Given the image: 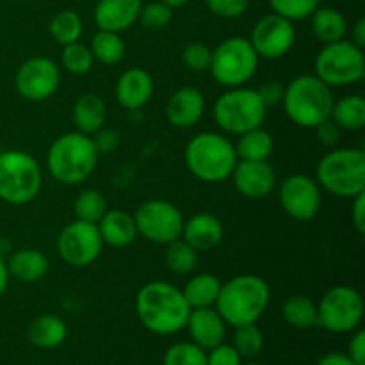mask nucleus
I'll return each instance as SVG.
<instances>
[{"label":"nucleus","instance_id":"48","mask_svg":"<svg viewBox=\"0 0 365 365\" xmlns=\"http://www.w3.org/2000/svg\"><path fill=\"white\" fill-rule=\"evenodd\" d=\"M351 223L359 234H365V191L351 198Z\"/></svg>","mask_w":365,"mask_h":365},{"label":"nucleus","instance_id":"11","mask_svg":"<svg viewBox=\"0 0 365 365\" xmlns=\"http://www.w3.org/2000/svg\"><path fill=\"white\" fill-rule=\"evenodd\" d=\"M364 317V299L349 285H335L317 303V324L331 334H351Z\"/></svg>","mask_w":365,"mask_h":365},{"label":"nucleus","instance_id":"36","mask_svg":"<svg viewBox=\"0 0 365 365\" xmlns=\"http://www.w3.org/2000/svg\"><path fill=\"white\" fill-rule=\"evenodd\" d=\"M232 346L237 349L242 359H255L264 349V334L257 323L242 324L234 331V341Z\"/></svg>","mask_w":365,"mask_h":365},{"label":"nucleus","instance_id":"18","mask_svg":"<svg viewBox=\"0 0 365 365\" xmlns=\"http://www.w3.org/2000/svg\"><path fill=\"white\" fill-rule=\"evenodd\" d=\"M164 113L175 128H192L205 113V96L198 88L184 86L171 93Z\"/></svg>","mask_w":365,"mask_h":365},{"label":"nucleus","instance_id":"42","mask_svg":"<svg viewBox=\"0 0 365 365\" xmlns=\"http://www.w3.org/2000/svg\"><path fill=\"white\" fill-rule=\"evenodd\" d=\"M207 7L212 14L220 18H239L248 11L250 0H205Z\"/></svg>","mask_w":365,"mask_h":365},{"label":"nucleus","instance_id":"8","mask_svg":"<svg viewBox=\"0 0 365 365\" xmlns=\"http://www.w3.org/2000/svg\"><path fill=\"white\" fill-rule=\"evenodd\" d=\"M212 116L221 130L241 135L252 128L262 127L267 116V107L260 100L257 89L241 86L230 88L217 96L212 107Z\"/></svg>","mask_w":365,"mask_h":365},{"label":"nucleus","instance_id":"40","mask_svg":"<svg viewBox=\"0 0 365 365\" xmlns=\"http://www.w3.org/2000/svg\"><path fill=\"white\" fill-rule=\"evenodd\" d=\"M171 18H173V9L160 0H153V2L143 4L138 21L148 31H160L170 25Z\"/></svg>","mask_w":365,"mask_h":365},{"label":"nucleus","instance_id":"20","mask_svg":"<svg viewBox=\"0 0 365 365\" xmlns=\"http://www.w3.org/2000/svg\"><path fill=\"white\" fill-rule=\"evenodd\" d=\"M153 89V77L145 68H130L120 75L114 95L123 109L139 110L152 100Z\"/></svg>","mask_w":365,"mask_h":365},{"label":"nucleus","instance_id":"17","mask_svg":"<svg viewBox=\"0 0 365 365\" xmlns=\"http://www.w3.org/2000/svg\"><path fill=\"white\" fill-rule=\"evenodd\" d=\"M239 195L248 200H262L277 187V173L269 160H237L230 175Z\"/></svg>","mask_w":365,"mask_h":365},{"label":"nucleus","instance_id":"47","mask_svg":"<svg viewBox=\"0 0 365 365\" xmlns=\"http://www.w3.org/2000/svg\"><path fill=\"white\" fill-rule=\"evenodd\" d=\"M351 334V341H349L348 353L346 355L356 365H365V331L356 328Z\"/></svg>","mask_w":365,"mask_h":365},{"label":"nucleus","instance_id":"52","mask_svg":"<svg viewBox=\"0 0 365 365\" xmlns=\"http://www.w3.org/2000/svg\"><path fill=\"white\" fill-rule=\"evenodd\" d=\"M160 2H164L166 6H170L171 9H177V7H184L185 4H189L191 0H160Z\"/></svg>","mask_w":365,"mask_h":365},{"label":"nucleus","instance_id":"34","mask_svg":"<svg viewBox=\"0 0 365 365\" xmlns=\"http://www.w3.org/2000/svg\"><path fill=\"white\" fill-rule=\"evenodd\" d=\"M107 200L98 189H84L77 195L73 202L75 220L86 221V223H98L103 214L107 212Z\"/></svg>","mask_w":365,"mask_h":365},{"label":"nucleus","instance_id":"16","mask_svg":"<svg viewBox=\"0 0 365 365\" xmlns=\"http://www.w3.org/2000/svg\"><path fill=\"white\" fill-rule=\"evenodd\" d=\"M280 205L289 217L310 221L321 209V187L316 178L296 173L280 184Z\"/></svg>","mask_w":365,"mask_h":365},{"label":"nucleus","instance_id":"1","mask_svg":"<svg viewBox=\"0 0 365 365\" xmlns=\"http://www.w3.org/2000/svg\"><path fill=\"white\" fill-rule=\"evenodd\" d=\"M135 314L143 327L153 335H175L185 330L191 307L182 289L155 280L139 289L135 296Z\"/></svg>","mask_w":365,"mask_h":365},{"label":"nucleus","instance_id":"7","mask_svg":"<svg viewBox=\"0 0 365 365\" xmlns=\"http://www.w3.org/2000/svg\"><path fill=\"white\" fill-rule=\"evenodd\" d=\"M43 187V171L38 160L24 150L0 152V200L9 205L34 202Z\"/></svg>","mask_w":365,"mask_h":365},{"label":"nucleus","instance_id":"41","mask_svg":"<svg viewBox=\"0 0 365 365\" xmlns=\"http://www.w3.org/2000/svg\"><path fill=\"white\" fill-rule=\"evenodd\" d=\"M210 59H212V48L202 41L189 43L182 52V61L187 66V70L196 71V73L209 71Z\"/></svg>","mask_w":365,"mask_h":365},{"label":"nucleus","instance_id":"28","mask_svg":"<svg viewBox=\"0 0 365 365\" xmlns=\"http://www.w3.org/2000/svg\"><path fill=\"white\" fill-rule=\"evenodd\" d=\"M221 291V280L210 273H200L189 278L185 287L182 289L185 302L191 309H207L214 307Z\"/></svg>","mask_w":365,"mask_h":365},{"label":"nucleus","instance_id":"22","mask_svg":"<svg viewBox=\"0 0 365 365\" xmlns=\"http://www.w3.org/2000/svg\"><path fill=\"white\" fill-rule=\"evenodd\" d=\"M225 228L220 217L209 212H200L184 221L182 239L196 252H209L223 241Z\"/></svg>","mask_w":365,"mask_h":365},{"label":"nucleus","instance_id":"3","mask_svg":"<svg viewBox=\"0 0 365 365\" xmlns=\"http://www.w3.org/2000/svg\"><path fill=\"white\" fill-rule=\"evenodd\" d=\"M98 157L89 135L77 130L66 132L50 145L46 152V168L59 184L78 185L95 173Z\"/></svg>","mask_w":365,"mask_h":365},{"label":"nucleus","instance_id":"29","mask_svg":"<svg viewBox=\"0 0 365 365\" xmlns=\"http://www.w3.org/2000/svg\"><path fill=\"white\" fill-rule=\"evenodd\" d=\"M235 153L239 160H269L274 152V139L266 128L257 127L237 135Z\"/></svg>","mask_w":365,"mask_h":365},{"label":"nucleus","instance_id":"51","mask_svg":"<svg viewBox=\"0 0 365 365\" xmlns=\"http://www.w3.org/2000/svg\"><path fill=\"white\" fill-rule=\"evenodd\" d=\"M9 271H7V266L6 262H4V259L0 257V296L4 294V292L7 291V285H9Z\"/></svg>","mask_w":365,"mask_h":365},{"label":"nucleus","instance_id":"44","mask_svg":"<svg viewBox=\"0 0 365 365\" xmlns=\"http://www.w3.org/2000/svg\"><path fill=\"white\" fill-rule=\"evenodd\" d=\"M89 138H91L98 155H106V153L116 152L118 146H120V134H118L114 128H107L106 125H103L100 130H96L93 135H89Z\"/></svg>","mask_w":365,"mask_h":365},{"label":"nucleus","instance_id":"26","mask_svg":"<svg viewBox=\"0 0 365 365\" xmlns=\"http://www.w3.org/2000/svg\"><path fill=\"white\" fill-rule=\"evenodd\" d=\"M66 337V323L56 314H41L27 327V341L38 349L59 348Z\"/></svg>","mask_w":365,"mask_h":365},{"label":"nucleus","instance_id":"35","mask_svg":"<svg viewBox=\"0 0 365 365\" xmlns=\"http://www.w3.org/2000/svg\"><path fill=\"white\" fill-rule=\"evenodd\" d=\"M164 260H166V266L171 273L189 274L195 271L196 264H198V252L180 237L166 245Z\"/></svg>","mask_w":365,"mask_h":365},{"label":"nucleus","instance_id":"37","mask_svg":"<svg viewBox=\"0 0 365 365\" xmlns=\"http://www.w3.org/2000/svg\"><path fill=\"white\" fill-rule=\"evenodd\" d=\"M61 63L63 68L71 75H86L91 71L95 59L89 50V46L82 45L81 41L70 43V45L63 46L61 52Z\"/></svg>","mask_w":365,"mask_h":365},{"label":"nucleus","instance_id":"10","mask_svg":"<svg viewBox=\"0 0 365 365\" xmlns=\"http://www.w3.org/2000/svg\"><path fill=\"white\" fill-rule=\"evenodd\" d=\"M314 71L331 89L359 84L365 77L364 50L349 39L323 45L314 61Z\"/></svg>","mask_w":365,"mask_h":365},{"label":"nucleus","instance_id":"33","mask_svg":"<svg viewBox=\"0 0 365 365\" xmlns=\"http://www.w3.org/2000/svg\"><path fill=\"white\" fill-rule=\"evenodd\" d=\"M50 36L59 43L61 46H66L81 39L84 32V24L77 11L63 9L50 20L48 25Z\"/></svg>","mask_w":365,"mask_h":365},{"label":"nucleus","instance_id":"14","mask_svg":"<svg viewBox=\"0 0 365 365\" xmlns=\"http://www.w3.org/2000/svg\"><path fill=\"white\" fill-rule=\"evenodd\" d=\"M250 43L259 59H280L291 52L296 43L294 21L277 13L266 14L253 25Z\"/></svg>","mask_w":365,"mask_h":365},{"label":"nucleus","instance_id":"19","mask_svg":"<svg viewBox=\"0 0 365 365\" xmlns=\"http://www.w3.org/2000/svg\"><path fill=\"white\" fill-rule=\"evenodd\" d=\"M191 342L198 344L205 351L216 348L217 344L225 342L227 335V323L223 321L221 314L216 307H207V309H191V314L185 323Z\"/></svg>","mask_w":365,"mask_h":365},{"label":"nucleus","instance_id":"50","mask_svg":"<svg viewBox=\"0 0 365 365\" xmlns=\"http://www.w3.org/2000/svg\"><path fill=\"white\" fill-rule=\"evenodd\" d=\"M349 41L355 43L359 48L364 50V46H365V20L364 18H359V20H356V24L353 25L351 39H349Z\"/></svg>","mask_w":365,"mask_h":365},{"label":"nucleus","instance_id":"53","mask_svg":"<svg viewBox=\"0 0 365 365\" xmlns=\"http://www.w3.org/2000/svg\"><path fill=\"white\" fill-rule=\"evenodd\" d=\"M242 365H262V364H259V362H248V364H242Z\"/></svg>","mask_w":365,"mask_h":365},{"label":"nucleus","instance_id":"54","mask_svg":"<svg viewBox=\"0 0 365 365\" xmlns=\"http://www.w3.org/2000/svg\"><path fill=\"white\" fill-rule=\"evenodd\" d=\"M18 2H31V0H18Z\"/></svg>","mask_w":365,"mask_h":365},{"label":"nucleus","instance_id":"12","mask_svg":"<svg viewBox=\"0 0 365 365\" xmlns=\"http://www.w3.org/2000/svg\"><path fill=\"white\" fill-rule=\"evenodd\" d=\"M138 234L155 245H170L182 237L184 214L166 200H148L134 212Z\"/></svg>","mask_w":365,"mask_h":365},{"label":"nucleus","instance_id":"9","mask_svg":"<svg viewBox=\"0 0 365 365\" xmlns=\"http://www.w3.org/2000/svg\"><path fill=\"white\" fill-rule=\"evenodd\" d=\"M259 70V56L253 50L250 39L234 36L223 39L212 48L210 75L223 88H241L246 86Z\"/></svg>","mask_w":365,"mask_h":365},{"label":"nucleus","instance_id":"31","mask_svg":"<svg viewBox=\"0 0 365 365\" xmlns=\"http://www.w3.org/2000/svg\"><path fill=\"white\" fill-rule=\"evenodd\" d=\"M282 317L296 330H310L317 327V305L303 294L289 296L282 305Z\"/></svg>","mask_w":365,"mask_h":365},{"label":"nucleus","instance_id":"27","mask_svg":"<svg viewBox=\"0 0 365 365\" xmlns=\"http://www.w3.org/2000/svg\"><path fill=\"white\" fill-rule=\"evenodd\" d=\"M310 25H312V32L316 39L323 45L341 41L348 36V20L335 7H317L310 14Z\"/></svg>","mask_w":365,"mask_h":365},{"label":"nucleus","instance_id":"43","mask_svg":"<svg viewBox=\"0 0 365 365\" xmlns=\"http://www.w3.org/2000/svg\"><path fill=\"white\" fill-rule=\"evenodd\" d=\"M207 365H242V356L234 346L221 342L207 351Z\"/></svg>","mask_w":365,"mask_h":365},{"label":"nucleus","instance_id":"21","mask_svg":"<svg viewBox=\"0 0 365 365\" xmlns=\"http://www.w3.org/2000/svg\"><path fill=\"white\" fill-rule=\"evenodd\" d=\"M143 0H98L93 18L100 31L121 34L138 21Z\"/></svg>","mask_w":365,"mask_h":365},{"label":"nucleus","instance_id":"45","mask_svg":"<svg viewBox=\"0 0 365 365\" xmlns=\"http://www.w3.org/2000/svg\"><path fill=\"white\" fill-rule=\"evenodd\" d=\"M257 93H259L264 106L269 109V107H274L278 106V103H282V100H284L285 86L280 84L278 81H266L257 88Z\"/></svg>","mask_w":365,"mask_h":365},{"label":"nucleus","instance_id":"15","mask_svg":"<svg viewBox=\"0 0 365 365\" xmlns=\"http://www.w3.org/2000/svg\"><path fill=\"white\" fill-rule=\"evenodd\" d=\"M61 84L59 66L48 57L27 59L14 75L18 95L29 102H45L52 98Z\"/></svg>","mask_w":365,"mask_h":365},{"label":"nucleus","instance_id":"49","mask_svg":"<svg viewBox=\"0 0 365 365\" xmlns=\"http://www.w3.org/2000/svg\"><path fill=\"white\" fill-rule=\"evenodd\" d=\"M316 365H356L346 353H327L317 360Z\"/></svg>","mask_w":365,"mask_h":365},{"label":"nucleus","instance_id":"30","mask_svg":"<svg viewBox=\"0 0 365 365\" xmlns=\"http://www.w3.org/2000/svg\"><path fill=\"white\" fill-rule=\"evenodd\" d=\"M330 120L341 130L356 132L365 127V100L360 95H348L335 100Z\"/></svg>","mask_w":365,"mask_h":365},{"label":"nucleus","instance_id":"24","mask_svg":"<svg viewBox=\"0 0 365 365\" xmlns=\"http://www.w3.org/2000/svg\"><path fill=\"white\" fill-rule=\"evenodd\" d=\"M9 277L21 284H36L48 273V259L41 250L21 248L11 253L6 262Z\"/></svg>","mask_w":365,"mask_h":365},{"label":"nucleus","instance_id":"2","mask_svg":"<svg viewBox=\"0 0 365 365\" xmlns=\"http://www.w3.org/2000/svg\"><path fill=\"white\" fill-rule=\"evenodd\" d=\"M271 302V289L262 277L239 274L221 284L216 310L223 321L237 328L252 324L262 317Z\"/></svg>","mask_w":365,"mask_h":365},{"label":"nucleus","instance_id":"13","mask_svg":"<svg viewBox=\"0 0 365 365\" xmlns=\"http://www.w3.org/2000/svg\"><path fill=\"white\" fill-rule=\"evenodd\" d=\"M103 241L95 223L75 220L61 230L57 253L71 267H88L100 257Z\"/></svg>","mask_w":365,"mask_h":365},{"label":"nucleus","instance_id":"25","mask_svg":"<svg viewBox=\"0 0 365 365\" xmlns=\"http://www.w3.org/2000/svg\"><path fill=\"white\" fill-rule=\"evenodd\" d=\"M71 120L81 134L93 135L100 130L107 121V106L102 96L95 93H84L78 96L71 107Z\"/></svg>","mask_w":365,"mask_h":365},{"label":"nucleus","instance_id":"38","mask_svg":"<svg viewBox=\"0 0 365 365\" xmlns=\"http://www.w3.org/2000/svg\"><path fill=\"white\" fill-rule=\"evenodd\" d=\"M163 365H207V351L195 342H177L164 353Z\"/></svg>","mask_w":365,"mask_h":365},{"label":"nucleus","instance_id":"32","mask_svg":"<svg viewBox=\"0 0 365 365\" xmlns=\"http://www.w3.org/2000/svg\"><path fill=\"white\" fill-rule=\"evenodd\" d=\"M89 50H91L95 61L106 64V66H114V64L123 61L125 41L116 32L100 31L98 29V32L91 38Z\"/></svg>","mask_w":365,"mask_h":365},{"label":"nucleus","instance_id":"23","mask_svg":"<svg viewBox=\"0 0 365 365\" xmlns=\"http://www.w3.org/2000/svg\"><path fill=\"white\" fill-rule=\"evenodd\" d=\"M96 227H98L103 245H109L113 248L130 246L139 235L138 227H135L134 214H128L120 209H107V212L96 223Z\"/></svg>","mask_w":365,"mask_h":365},{"label":"nucleus","instance_id":"5","mask_svg":"<svg viewBox=\"0 0 365 365\" xmlns=\"http://www.w3.org/2000/svg\"><path fill=\"white\" fill-rule=\"evenodd\" d=\"M334 102L330 86L316 75H299L285 86L282 106L292 123L302 128H316L330 118Z\"/></svg>","mask_w":365,"mask_h":365},{"label":"nucleus","instance_id":"4","mask_svg":"<svg viewBox=\"0 0 365 365\" xmlns=\"http://www.w3.org/2000/svg\"><path fill=\"white\" fill-rule=\"evenodd\" d=\"M184 160L189 173L198 180L217 184L230 178L239 159L234 143L223 134L200 132L185 146Z\"/></svg>","mask_w":365,"mask_h":365},{"label":"nucleus","instance_id":"6","mask_svg":"<svg viewBox=\"0 0 365 365\" xmlns=\"http://www.w3.org/2000/svg\"><path fill=\"white\" fill-rule=\"evenodd\" d=\"M316 182L337 198H355L365 191V152L360 148H334L316 168Z\"/></svg>","mask_w":365,"mask_h":365},{"label":"nucleus","instance_id":"46","mask_svg":"<svg viewBox=\"0 0 365 365\" xmlns=\"http://www.w3.org/2000/svg\"><path fill=\"white\" fill-rule=\"evenodd\" d=\"M316 134H317V139H319L321 145L324 146H330V148H334V146H337L339 139H341V128L337 127V125L334 123V121L328 118V120H324L323 123L317 125L316 128Z\"/></svg>","mask_w":365,"mask_h":365},{"label":"nucleus","instance_id":"39","mask_svg":"<svg viewBox=\"0 0 365 365\" xmlns=\"http://www.w3.org/2000/svg\"><path fill=\"white\" fill-rule=\"evenodd\" d=\"M273 13L287 18L291 21H302L321 6V0H269Z\"/></svg>","mask_w":365,"mask_h":365}]
</instances>
